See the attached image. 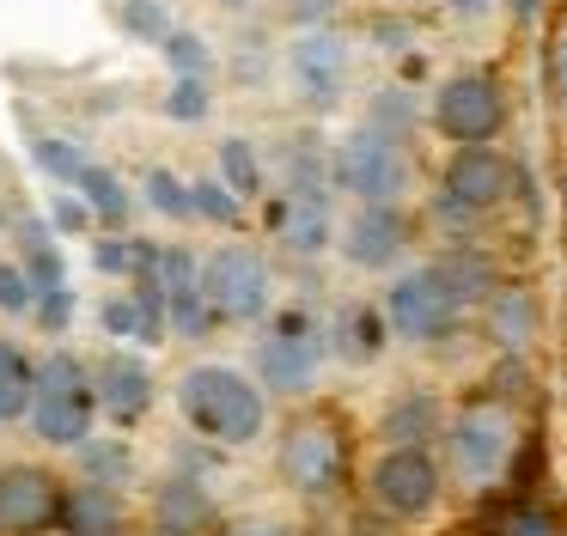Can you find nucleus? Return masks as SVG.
<instances>
[{
    "mask_svg": "<svg viewBox=\"0 0 567 536\" xmlns=\"http://www.w3.org/2000/svg\"><path fill=\"white\" fill-rule=\"evenodd\" d=\"M116 19H123V31L141 37V43H165V31H172V12H165L159 0H128Z\"/></svg>",
    "mask_w": 567,
    "mask_h": 536,
    "instance_id": "obj_27",
    "label": "nucleus"
},
{
    "mask_svg": "<svg viewBox=\"0 0 567 536\" xmlns=\"http://www.w3.org/2000/svg\"><path fill=\"white\" fill-rule=\"evenodd\" d=\"M457 317V292L445 287L440 268H415V275H403L391 287V299H384V329L403 341H433L445 336Z\"/></svg>",
    "mask_w": 567,
    "mask_h": 536,
    "instance_id": "obj_7",
    "label": "nucleus"
},
{
    "mask_svg": "<svg viewBox=\"0 0 567 536\" xmlns=\"http://www.w3.org/2000/svg\"><path fill=\"white\" fill-rule=\"evenodd\" d=\"M159 280H165V323H172L177 336H208V329L220 323V317L208 311V299H202L196 256H189L184 244L159 250Z\"/></svg>",
    "mask_w": 567,
    "mask_h": 536,
    "instance_id": "obj_14",
    "label": "nucleus"
},
{
    "mask_svg": "<svg viewBox=\"0 0 567 536\" xmlns=\"http://www.w3.org/2000/svg\"><path fill=\"white\" fill-rule=\"evenodd\" d=\"M31 292H38V287L25 280V268H19V262H0V311H25Z\"/></svg>",
    "mask_w": 567,
    "mask_h": 536,
    "instance_id": "obj_32",
    "label": "nucleus"
},
{
    "mask_svg": "<svg viewBox=\"0 0 567 536\" xmlns=\"http://www.w3.org/2000/svg\"><path fill=\"white\" fill-rule=\"evenodd\" d=\"M165 116L172 122H202L208 116V80H172V92H165Z\"/></svg>",
    "mask_w": 567,
    "mask_h": 536,
    "instance_id": "obj_29",
    "label": "nucleus"
},
{
    "mask_svg": "<svg viewBox=\"0 0 567 536\" xmlns=\"http://www.w3.org/2000/svg\"><path fill=\"white\" fill-rule=\"evenodd\" d=\"M55 524H68V536H116L123 530V506H116L111 487H80V494L62 499V512H55Z\"/></svg>",
    "mask_w": 567,
    "mask_h": 536,
    "instance_id": "obj_18",
    "label": "nucleus"
},
{
    "mask_svg": "<svg viewBox=\"0 0 567 536\" xmlns=\"http://www.w3.org/2000/svg\"><path fill=\"white\" fill-rule=\"evenodd\" d=\"M214 518V506L196 494V482H172L159 494V536H196Z\"/></svg>",
    "mask_w": 567,
    "mask_h": 536,
    "instance_id": "obj_19",
    "label": "nucleus"
},
{
    "mask_svg": "<svg viewBox=\"0 0 567 536\" xmlns=\"http://www.w3.org/2000/svg\"><path fill=\"white\" fill-rule=\"evenodd\" d=\"M74 189L86 195V207L104 219V226H123V219H128V189L116 183V171L86 165V171H80V183H74Z\"/></svg>",
    "mask_w": 567,
    "mask_h": 536,
    "instance_id": "obj_21",
    "label": "nucleus"
},
{
    "mask_svg": "<svg viewBox=\"0 0 567 536\" xmlns=\"http://www.w3.org/2000/svg\"><path fill=\"white\" fill-rule=\"evenodd\" d=\"M506 536H549V518H543V512H513V518H506Z\"/></svg>",
    "mask_w": 567,
    "mask_h": 536,
    "instance_id": "obj_39",
    "label": "nucleus"
},
{
    "mask_svg": "<svg viewBox=\"0 0 567 536\" xmlns=\"http://www.w3.org/2000/svg\"><path fill=\"white\" fill-rule=\"evenodd\" d=\"M31 158H38V171L50 183H80V171L92 165L74 141H62V134H38V141H31Z\"/></svg>",
    "mask_w": 567,
    "mask_h": 536,
    "instance_id": "obj_23",
    "label": "nucleus"
},
{
    "mask_svg": "<svg viewBox=\"0 0 567 536\" xmlns=\"http://www.w3.org/2000/svg\"><path fill=\"white\" fill-rule=\"evenodd\" d=\"M233 536H281V530H269V524H238Z\"/></svg>",
    "mask_w": 567,
    "mask_h": 536,
    "instance_id": "obj_44",
    "label": "nucleus"
},
{
    "mask_svg": "<svg viewBox=\"0 0 567 536\" xmlns=\"http://www.w3.org/2000/svg\"><path fill=\"white\" fill-rule=\"evenodd\" d=\"M177 409H184V421L196 426L202 439H214V445H250V439H262V426H269L262 390L250 384L245 372H233V365H189V372L177 378Z\"/></svg>",
    "mask_w": 567,
    "mask_h": 536,
    "instance_id": "obj_1",
    "label": "nucleus"
},
{
    "mask_svg": "<svg viewBox=\"0 0 567 536\" xmlns=\"http://www.w3.org/2000/svg\"><path fill=\"white\" fill-rule=\"evenodd\" d=\"M31 360L19 353V341H0V421H19L31 409Z\"/></svg>",
    "mask_w": 567,
    "mask_h": 536,
    "instance_id": "obj_20",
    "label": "nucleus"
},
{
    "mask_svg": "<svg viewBox=\"0 0 567 536\" xmlns=\"http://www.w3.org/2000/svg\"><path fill=\"white\" fill-rule=\"evenodd\" d=\"M189 214L214 219V226H233L238 219V195L226 183H189Z\"/></svg>",
    "mask_w": 567,
    "mask_h": 536,
    "instance_id": "obj_28",
    "label": "nucleus"
},
{
    "mask_svg": "<svg viewBox=\"0 0 567 536\" xmlns=\"http://www.w3.org/2000/svg\"><path fill=\"white\" fill-rule=\"evenodd\" d=\"M128 262H135V244H123V238L92 244V268H99V275H128Z\"/></svg>",
    "mask_w": 567,
    "mask_h": 536,
    "instance_id": "obj_33",
    "label": "nucleus"
},
{
    "mask_svg": "<svg viewBox=\"0 0 567 536\" xmlns=\"http://www.w3.org/2000/svg\"><path fill=\"white\" fill-rule=\"evenodd\" d=\"M488 7H494V0H452L457 19H488Z\"/></svg>",
    "mask_w": 567,
    "mask_h": 536,
    "instance_id": "obj_42",
    "label": "nucleus"
},
{
    "mask_svg": "<svg viewBox=\"0 0 567 536\" xmlns=\"http://www.w3.org/2000/svg\"><path fill=\"white\" fill-rule=\"evenodd\" d=\"M275 226H281V238L293 244L299 256H311V250H323V244L336 238V219H330V195L323 189H306V195H293V202L275 214Z\"/></svg>",
    "mask_w": 567,
    "mask_h": 536,
    "instance_id": "obj_17",
    "label": "nucleus"
},
{
    "mask_svg": "<svg viewBox=\"0 0 567 536\" xmlns=\"http://www.w3.org/2000/svg\"><path fill=\"white\" fill-rule=\"evenodd\" d=\"M220 183H226L233 195H257L262 171H257V153H250L245 141H226V146H220Z\"/></svg>",
    "mask_w": 567,
    "mask_h": 536,
    "instance_id": "obj_26",
    "label": "nucleus"
},
{
    "mask_svg": "<svg viewBox=\"0 0 567 536\" xmlns=\"http://www.w3.org/2000/svg\"><path fill=\"white\" fill-rule=\"evenodd\" d=\"M202 299L226 323H250V317L269 311V262L250 244H220L202 262Z\"/></svg>",
    "mask_w": 567,
    "mask_h": 536,
    "instance_id": "obj_4",
    "label": "nucleus"
},
{
    "mask_svg": "<svg viewBox=\"0 0 567 536\" xmlns=\"http://www.w3.org/2000/svg\"><path fill=\"white\" fill-rule=\"evenodd\" d=\"M525 317H530V299H501V336L518 341L525 336Z\"/></svg>",
    "mask_w": 567,
    "mask_h": 536,
    "instance_id": "obj_37",
    "label": "nucleus"
},
{
    "mask_svg": "<svg viewBox=\"0 0 567 536\" xmlns=\"http://www.w3.org/2000/svg\"><path fill=\"white\" fill-rule=\"evenodd\" d=\"M99 323L111 329V336H141V311H135V299H128V292L104 299V305H99Z\"/></svg>",
    "mask_w": 567,
    "mask_h": 536,
    "instance_id": "obj_31",
    "label": "nucleus"
},
{
    "mask_svg": "<svg viewBox=\"0 0 567 536\" xmlns=\"http://www.w3.org/2000/svg\"><path fill=\"white\" fill-rule=\"evenodd\" d=\"M330 183L348 189L354 202H367V207H391L396 195L409 189V158H403V146H396L391 134L354 128L330 153Z\"/></svg>",
    "mask_w": 567,
    "mask_h": 536,
    "instance_id": "obj_3",
    "label": "nucleus"
},
{
    "mask_svg": "<svg viewBox=\"0 0 567 536\" xmlns=\"http://www.w3.org/2000/svg\"><path fill=\"white\" fill-rule=\"evenodd\" d=\"M92 396H99V409L111 414V421H135V414H147L153 402V378L147 365L135 360V353H111V360H99V372H92Z\"/></svg>",
    "mask_w": 567,
    "mask_h": 536,
    "instance_id": "obj_15",
    "label": "nucleus"
},
{
    "mask_svg": "<svg viewBox=\"0 0 567 536\" xmlns=\"http://www.w3.org/2000/svg\"><path fill=\"white\" fill-rule=\"evenodd\" d=\"M323 12H330V0H293V19L299 24H323Z\"/></svg>",
    "mask_w": 567,
    "mask_h": 536,
    "instance_id": "obj_40",
    "label": "nucleus"
},
{
    "mask_svg": "<svg viewBox=\"0 0 567 536\" xmlns=\"http://www.w3.org/2000/svg\"><path fill=\"white\" fill-rule=\"evenodd\" d=\"M513 12H518V19H537V12H543V0H513Z\"/></svg>",
    "mask_w": 567,
    "mask_h": 536,
    "instance_id": "obj_43",
    "label": "nucleus"
},
{
    "mask_svg": "<svg viewBox=\"0 0 567 536\" xmlns=\"http://www.w3.org/2000/svg\"><path fill=\"white\" fill-rule=\"evenodd\" d=\"M506 457H513V421L501 409H470L452 426V463L470 482H494L506 470Z\"/></svg>",
    "mask_w": 567,
    "mask_h": 536,
    "instance_id": "obj_11",
    "label": "nucleus"
},
{
    "mask_svg": "<svg viewBox=\"0 0 567 536\" xmlns=\"http://www.w3.org/2000/svg\"><path fill=\"white\" fill-rule=\"evenodd\" d=\"M165 61H172V73L177 80H208L214 73V49H208V37H196V31H165Z\"/></svg>",
    "mask_w": 567,
    "mask_h": 536,
    "instance_id": "obj_22",
    "label": "nucleus"
},
{
    "mask_svg": "<svg viewBox=\"0 0 567 536\" xmlns=\"http://www.w3.org/2000/svg\"><path fill=\"white\" fill-rule=\"evenodd\" d=\"M123 445H86V470H92V482H99V475H104V482H116V475H123Z\"/></svg>",
    "mask_w": 567,
    "mask_h": 536,
    "instance_id": "obj_34",
    "label": "nucleus"
},
{
    "mask_svg": "<svg viewBox=\"0 0 567 536\" xmlns=\"http://www.w3.org/2000/svg\"><path fill=\"white\" fill-rule=\"evenodd\" d=\"M281 482L293 494H330L342 482V439L323 421H306L281 439Z\"/></svg>",
    "mask_w": 567,
    "mask_h": 536,
    "instance_id": "obj_9",
    "label": "nucleus"
},
{
    "mask_svg": "<svg viewBox=\"0 0 567 536\" xmlns=\"http://www.w3.org/2000/svg\"><path fill=\"white\" fill-rule=\"evenodd\" d=\"M506 122V97L488 73H452V80L433 92V128L457 146H482L494 141Z\"/></svg>",
    "mask_w": 567,
    "mask_h": 536,
    "instance_id": "obj_5",
    "label": "nucleus"
},
{
    "mask_svg": "<svg viewBox=\"0 0 567 536\" xmlns=\"http://www.w3.org/2000/svg\"><path fill=\"white\" fill-rule=\"evenodd\" d=\"M287 73H293V92L306 97V104H336L348 85V43L342 31H323V24H311V31L293 37V49H287Z\"/></svg>",
    "mask_w": 567,
    "mask_h": 536,
    "instance_id": "obj_8",
    "label": "nucleus"
},
{
    "mask_svg": "<svg viewBox=\"0 0 567 536\" xmlns=\"http://www.w3.org/2000/svg\"><path fill=\"white\" fill-rule=\"evenodd\" d=\"M379 336H384L379 311H360V317H354V348H360V353H372V348H379Z\"/></svg>",
    "mask_w": 567,
    "mask_h": 536,
    "instance_id": "obj_38",
    "label": "nucleus"
},
{
    "mask_svg": "<svg viewBox=\"0 0 567 536\" xmlns=\"http://www.w3.org/2000/svg\"><path fill=\"white\" fill-rule=\"evenodd\" d=\"M99 396H92V372L74 353H50L38 378H31V433L43 445H86Z\"/></svg>",
    "mask_w": 567,
    "mask_h": 536,
    "instance_id": "obj_2",
    "label": "nucleus"
},
{
    "mask_svg": "<svg viewBox=\"0 0 567 536\" xmlns=\"http://www.w3.org/2000/svg\"><path fill=\"white\" fill-rule=\"evenodd\" d=\"M433 426H440V409H433L427 396H409V402H396V409L384 414V433H391V439H403V445L427 439Z\"/></svg>",
    "mask_w": 567,
    "mask_h": 536,
    "instance_id": "obj_24",
    "label": "nucleus"
},
{
    "mask_svg": "<svg viewBox=\"0 0 567 536\" xmlns=\"http://www.w3.org/2000/svg\"><path fill=\"white\" fill-rule=\"evenodd\" d=\"M62 512V487L43 470H7L0 475V536H38L43 524H55Z\"/></svg>",
    "mask_w": 567,
    "mask_h": 536,
    "instance_id": "obj_12",
    "label": "nucleus"
},
{
    "mask_svg": "<svg viewBox=\"0 0 567 536\" xmlns=\"http://www.w3.org/2000/svg\"><path fill=\"white\" fill-rule=\"evenodd\" d=\"M403 214L396 207H360L342 226V256L354 268H391V256L403 250Z\"/></svg>",
    "mask_w": 567,
    "mask_h": 536,
    "instance_id": "obj_16",
    "label": "nucleus"
},
{
    "mask_svg": "<svg viewBox=\"0 0 567 536\" xmlns=\"http://www.w3.org/2000/svg\"><path fill=\"white\" fill-rule=\"evenodd\" d=\"M86 219H92L86 202H74V195H62V202H55V231H86Z\"/></svg>",
    "mask_w": 567,
    "mask_h": 536,
    "instance_id": "obj_36",
    "label": "nucleus"
},
{
    "mask_svg": "<svg viewBox=\"0 0 567 536\" xmlns=\"http://www.w3.org/2000/svg\"><path fill=\"white\" fill-rule=\"evenodd\" d=\"M555 92H561V104H567V37L555 43Z\"/></svg>",
    "mask_w": 567,
    "mask_h": 536,
    "instance_id": "obj_41",
    "label": "nucleus"
},
{
    "mask_svg": "<svg viewBox=\"0 0 567 536\" xmlns=\"http://www.w3.org/2000/svg\"><path fill=\"white\" fill-rule=\"evenodd\" d=\"M318 360H323V341H318V323H311L306 311H281L257 341V372H262V384L281 390V396L311 390Z\"/></svg>",
    "mask_w": 567,
    "mask_h": 536,
    "instance_id": "obj_6",
    "label": "nucleus"
},
{
    "mask_svg": "<svg viewBox=\"0 0 567 536\" xmlns=\"http://www.w3.org/2000/svg\"><path fill=\"white\" fill-rule=\"evenodd\" d=\"M147 207H159L165 219H189V183L177 177V171L153 165L147 171Z\"/></svg>",
    "mask_w": 567,
    "mask_h": 536,
    "instance_id": "obj_25",
    "label": "nucleus"
},
{
    "mask_svg": "<svg viewBox=\"0 0 567 536\" xmlns=\"http://www.w3.org/2000/svg\"><path fill=\"white\" fill-rule=\"evenodd\" d=\"M367 128H379V134H391L396 141V128H409V97L403 92H379L372 97V122Z\"/></svg>",
    "mask_w": 567,
    "mask_h": 536,
    "instance_id": "obj_30",
    "label": "nucleus"
},
{
    "mask_svg": "<svg viewBox=\"0 0 567 536\" xmlns=\"http://www.w3.org/2000/svg\"><path fill=\"white\" fill-rule=\"evenodd\" d=\"M445 195L464 207H501L513 195V165L494 153L488 141L482 146H457L452 165H445Z\"/></svg>",
    "mask_w": 567,
    "mask_h": 536,
    "instance_id": "obj_13",
    "label": "nucleus"
},
{
    "mask_svg": "<svg viewBox=\"0 0 567 536\" xmlns=\"http://www.w3.org/2000/svg\"><path fill=\"white\" fill-rule=\"evenodd\" d=\"M68 287H55V292H38V311H43V329H68Z\"/></svg>",
    "mask_w": 567,
    "mask_h": 536,
    "instance_id": "obj_35",
    "label": "nucleus"
},
{
    "mask_svg": "<svg viewBox=\"0 0 567 536\" xmlns=\"http://www.w3.org/2000/svg\"><path fill=\"white\" fill-rule=\"evenodd\" d=\"M372 494H379V506H391V512H403V518H415V512H427L433 494H440V463H433L421 445L384 451L379 470H372Z\"/></svg>",
    "mask_w": 567,
    "mask_h": 536,
    "instance_id": "obj_10",
    "label": "nucleus"
}]
</instances>
